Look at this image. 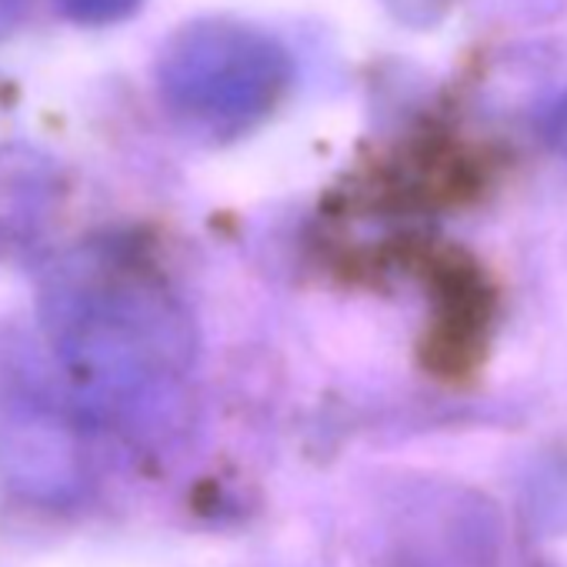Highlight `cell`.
<instances>
[{"mask_svg":"<svg viewBox=\"0 0 567 567\" xmlns=\"http://www.w3.org/2000/svg\"><path fill=\"white\" fill-rule=\"evenodd\" d=\"M547 141H550V147L567 161V94L550 107V117H547Z\"/></svg>","mask_w":567,"mask_h":567,"instance_id":"cell-5","label":"cell"},{"mask_svg":"<svg viewBox=\"0 0 567 567\" xmlns=\"http://www.w3.org/2000/svg\"><path fill=\"white\" fill-rule=\"evenodd\" d=\"M48 328L74 384L91 398L151 391L190 361V321L147 270L78 257L48 291Z\"/></svg>","mask_w":567,"mask_h":567,"instance_id":"cell-1","label":"cell"},{"mask_svg":"<svg viewBox=\"0 0 567 567\" xmlns=\"http://www.w3.org/2000/svg\"><path fill=\"white\" fill-rule=\"evenodd\" d=\"M74 434L64 427V421H58L48 411H24L18 417H11L8 434H4V447L11 464L34 481L48 477L51 484H61L74 474L78 467V447H74Z\"/></svg>","mask_w":567,"mask_h":567,"instance_id":"cell-3","label":"cell"},{"mask_svg":"<svg viewBox=\"0 0 567 567\" xmlns=\"http://www.w3.org/2000/svg\"><path fill=\"white\" fill-rule=\"evenodd\" d=\"M291 81V58L274 38L227 21L177 31L157 61L164 104L197 127L234 134L260 121Z\"/></svg>","mask_w":567,"mask_h":567,"instance_id":"cell-2","label":"cell"},{"mask_svg":"<svg viewBox=\"0 0 567 567\" xmlns=\"http://www.w3.org/2000/svg\"><path fill=\"white\" fill-rule=\"evenodd\" d=\"M61 4L81 24H107L131 14L141 0H61Z\"/></svg>","mask_w":567,"mask_h":567,"instance_id":"cell-4","label":"cell"},{"mask_svg":"<svg viewBox=\"0 0 567 567\" xmlns=\"http://www.w3.org/2000/svg\"><path fill=\"white\" fill-rule=\"evenodd\" d=\"M18 8H21V0H0V34H8L14 28Z\"/></svg>","mask_w":567,"mask_h":567,"instance_id":"cell-6","label":"cell"}]
</instances>
